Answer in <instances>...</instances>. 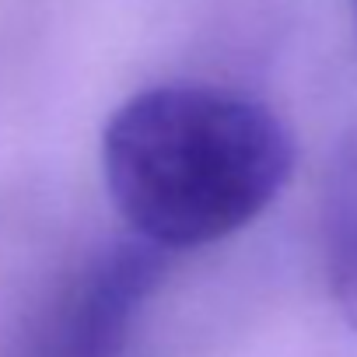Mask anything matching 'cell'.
<instances>
[{
	"instance_id": "1",
	"label": "cell",
	"mask_w": 357,
	"mask_h": 357,
	"mask_svg": "<svg viewBox=\"0 0 357 357\" xmlns=\"http://www.w3.org/2000/svg\"><path fill=\"white\" fill-rule=\"evenodd\" d=\"M105 186L137 242L172 252L252 225L287 186L294 140L256 98L158 84L126 98L102 133Z\"/></svg>"
},
{
	"instance_id": "4",
	"label": "cell",
	"mask_w": 357,
	"mask_h": 357,
	"mask_svg": "<svg viewBox=\"0 0 357 357\" xmlns=\"http://www.w3.org/2000/svg\"><path fill=\"white\" fill-rule=\"evenodd\" d=\"M354 11H357V0H354Z\"/></svg>"
},
{
	"instance_id": "3",
	"label": "cell",
	"mask_w": 357,
	"mask_h": 357,
	"mask_svg": "<svg viewBox=\"0 0 357 357\" xmlns=\"http://www.w3.org/2000/svg\"><path fill=\"white\" fill-rule=\"evenodd\" d=\"M326 270L343 315L357 326V140L340 154L326 193Z\"/></svg>"
},
{
	"instance_id": "2",
	"label": "cell",
	"mask_w": 357,
	"mask_h": 357,
	"mask_svg": "<svg viewBox=\"0 0 357 357\" xmlns=\"http://www.w3.org/2000/svg\"><path fill=\"white\" fill-rule=\"evenodd\" d=\"M165 277V252L116 242L91 256L43 312L25 357H123L130 329Z\"/></svg>"
}]
</instances>
